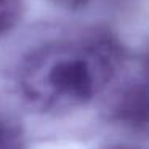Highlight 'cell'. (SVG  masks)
Returning a JSON list of instances; mask_svg holds the SVG:
<instances>
[{
	"label": "cell",
	"mask_w": 149,
	"mask_h": 149,
	"mask_svg": "<svg viewBox=\"0 0 149 149\" xmlns=\"http://www.w3.org/2000/svg\"><path fill=\"white\" fill-rule=\"evenodd\" d=\"M116 66L117 52L109 42H53L26 56L18 85L32 109L63 112L101 93Z\"/></svg>",
	"instance_id": "6da1fadb"
},
{
	"label": "cell",
	"mask_w": 149,
	"mask_h": 149,
	"mask_svg": "<svg viewBox=\"0 0 149 149\" xmlns=\"http://www.w3.org/2000/svg\"><path fill=\"white\" fill-rule=\"evenodd\" d=\"M112 117L133 130H144L148 125V91L144 84L125 87L111 106Z\"/></svg>",
	"instance_id": "7a4b0ae2"
},
{
	"label": "cell",
	"mask_w": 149,
	"mask_h": 149,
	"mask_svg": "<svg viewBox=\"0 0 149 149\" xmlns=\"http://www.w3.org/2000/svg\"><path fill=\"white\" fill-rule=\"evenodd\" d=\"M0 149H26L23 125L7 112H0Z\"/></svg>",
	"instance_id": "3957f363"
},
{
	"label": "cell",
	"mask_w": 149,
	"mask_h": 149,
	"mask_svg": "<svg viewBox=\"0 0 149 149\" xmlns=\"http://www.w3.org/2000/svg\"><path fill=\"white\" fill-rule=\"evenodd\" d=\"M24 13L23 0H0V36L16 27Z\"/></svg>",
	"instance_id": "277c9868"
},
{
	"label": "cell",
	"mask_w": 149,
	"mask_h": 149,
	"mask_svg": "<svg viewBox=\"0 0 149 149\" xmlns=\"http://www.w3.org/2000/svg\"><path fill=\"white\" fill-rule=\"evenodd\" d=\"M53 2L68 10H82L90 0H53Z\"/></svg>",
	"instance_id": "5b68a950"
},
{
	"label": "cell",
	"mask_w": 149,
	"mask_h": 149,
	"mask_svg": "<svg viewBox=\"0 0 149 149\" xmlns=\"http://www.w3.org/2000/svg\"><path fill=\"white\" fill-rule=\"evenodd\" d=\"M101 149H138V148L128 144H107V146H103Z\"/></svg>",
	"instance_id": "8992f818"
}]
</instances>
